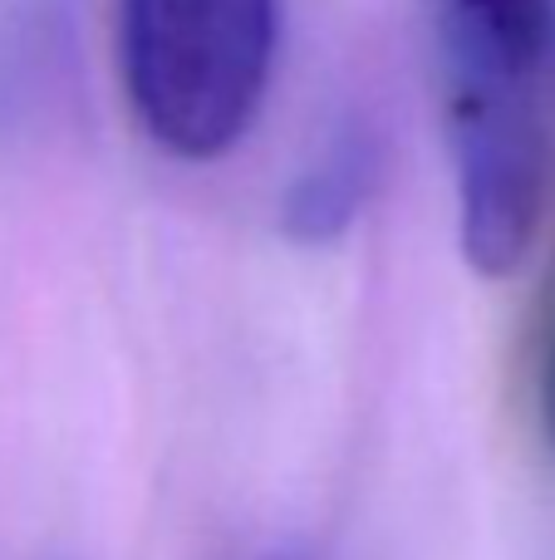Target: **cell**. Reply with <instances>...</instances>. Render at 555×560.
<instances>
[{"label": "cell", "instance_id": "1", "mask_svg": "<svg viewBox=\"0 0 555 560\" xmlns=\"http://www.w3.org/2000/svg\"><path fill=\"white\" fill-rule=\"evenodd\" d=\"M281 0H118V74L133 118L182 163L226 158L265 104Z\"/></svg>", "mask_w": 555, "mask_h": 560}, {"label": "cell", "instance_id": "2", "mask_svg": "<svg viewBox=\"0 0 555 560\" xmlns=\"http://www.w3.org/2000/svg\"><path fill=\"white\" fill-rule=\"evenodd\" d=\"M442 65L555 74V0H442Z\"/></svg>", "mask_w": 555, "mask_h": 560}, {"label": "cell", "instance_id": "3", "mask_svg": "<svg viewBox=\"0 0 555 560\" xmlns=\"http://www.w3.org/2000/svg\"><path fill=\"white\" fill-rule=\"evenodd\" d=\"M374 183H379V138L364 124L340 128L334 143L324 148V158H315L305 167V177H295L281 212L285 236L310 246L334 242L340 232H350V222L359 217Z\"/></svg>", "mask_w": 555, "mask_h": 560}, {"label": "cell", "instance_id": "4", "mask_svg": "<svg viewBox=\"0 0 555 560\" xmlns=\"http://www.w3.org/2000/svg\"><path fill=\"white\" fill-rule=\"evenodd\" d=\"M541 418H546V428L555 438V305H551V325H546V349H541Z\"/></svg>", "mask_w": 555, "mask_h": 560}, {"label": "cell", "instance_id": "5", "mask_svg": "<svg viewBox=\"0 0 555 560\" xmlns=\"http://www.w3.org/2000/svg\"><path fill=\"white\" fill-rule=\"evenodd\" d=\"M261 560H315V556H305V551H271V556H261Z\"/></svg>", "mask_w": 555, "mask_h": 560}]
</instances>
